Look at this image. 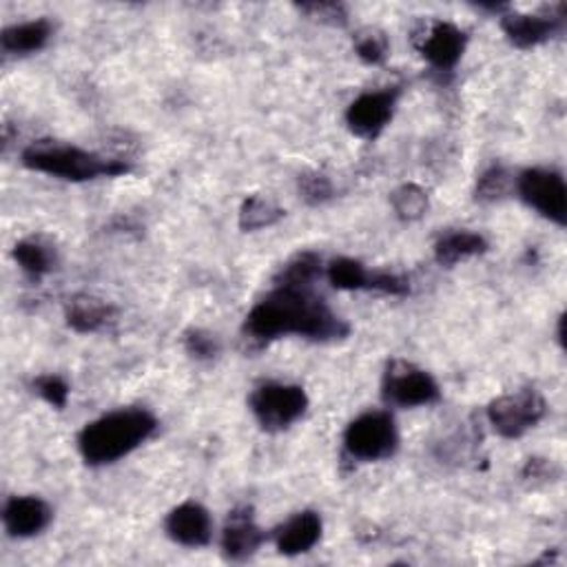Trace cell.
Here are the masks:
<instances>
[{
    "label": "cell",
    "instance_id": "2e32d148",
    "mask_svg": "<svg viewBox=\"0 0 567 567\" xmlns=\"http://www.w3.org/2000/svg\"><path fill=\"white\" fill-rule=\"evenodd\" d=\"M486 251H488L486 238L479 234H473V231L445 234L434 245V258L441 267H455V264L466 262Z\"/></svg>",
    "mask_w": 567,
    "mask_h": 567
},
{
    "label": "cell",
    "instance_id": "f546056e",
    "mask_svg": "<svg viewBox=\"0 0 567 567\" xmlns=\"http://www.w3.org/2000/svg\"><path fill=\"white\" fill-rule=\"evenodd\" d=\"M184 347L195 360H211L217 355V342L204 330H189L184 334Z\"/></svg>",
    "mask_w": 567,
    "mask_h": 567
},
{
    "label": "cell",
    "instance_id": "5bb4252c",
    "mask_svg": "<svg viewBox=\"0 0 567 567\" xmlns=\"http://www.w3.org/2000/svg\"><path fill=\"white\" fill-rule=\"evenodd\" d=\"M3 523L12 536H36L52 523V508L38 497H14L3 510Z\"/></svg>",
    "mask_w": 567,
    "mask_h": 567
},
{
    "label": "cell",
    "instance_id": "83f0119b",
    "mask_svg": "<svg viewBox=\"0 0 567 567\" xmlns=\"http://www.w3.org/2000/svg\"><path fill=\"white\" fill-rule=\"evenodd\" d=\"M299 10L308 14V19H315L326 25H347L349 21L344 5H337V3H306V5H299Z\"/></svg>",
    "mask_w": 567,
    "mask_h": 567
},
{
    "label": "cell",
    "instance_id": "7402d4cb",
    "mask_svg": "<svg viewBox=\"0 0 567 567\" xmlns=\"http://www.w3.org/2000/svg\"><path fill=\"white\" fill-rule=\"evenodd\" d=\"M328 280L339 291H362L368 284V271L358 260L339 258L330 262Z\"/></svg>",
    "mask_w": 567,
    "mask_h": 567
},
{
    "label": "cell",
    "instance_id": "d6986e66",
    "mask_svg": "<svg viewBox=\"0 0 567 567\" xmlns=\"http://www.w3.org/2000/svg\"><path fill=\"white\" fill-rule=\"evenodd\" d=\"M321 277V260L319 256L306 251L295 256L291 262H286L277 277L275 286L282 288H313L315 282Z\"/></svg>",
    "mask_w": 567,
    "mask_h": 567
},
{
    "label": "cell",
    "instance_id": "f1b7e54d",
    "mask_svg": "<svg viewBox=\"0 0 567 567\" xmlns=\"http://www.w3.org/2000/svg\"><path fill=\"white\" fill-rule=\"evenodd\" d=\"M368 291H379L386 295H406L410 291L408 280L397 275V273H388V271H375L368 273Z\"/></svg>",
    "mask_w": 567,
    "mask_h": 567
},
{
    "label": "cell",
    "instance_id": "d4e9b609",
    "mask_svg": "<svg viewBox=\"0 0 567 567\" xmlns=\"http://www.w3.org/2000/svg\"><path fill=\"white\" fill-rule=\"evenodd\" d=\"M358 56L366 63V65H382L388 56V41L382 32L377 30H366L358 36V45H355Z\"/></svg>",
    "mask_w": 567,
    "mask_h": 567
},
{
    "label": "cell",
    "instance_id": "9c48e42d",
    "mask_svg": "<svg viewBox=\"0 0 567 567\" xmlns=\"http://www.w3.org/2000/svg\"><path fill=\"white\" fill-rule=\"evenodd\" d=\"M397 98H399L397 89H379V91L362 93L347 111V123L351 132L364 140L377 138L393 121Z\"/></svg>",
    "mask_w": 567,
    "mask_h": 567
},
{
    "label": "cell",
    "instance_id": "4fadbf2b",
    "mask_svg": "<svg viewBox=\"0 0 567 567\" xmlns=\"http://www.w3.org/2000/svg\"><path fill=\"white\" fill-rule=\"evenodd\" d=\"M560 16L543 14H506L501 16V27L514 47L530 49L547 43L560 30Z\"/></svg>",
    "mask_w": 567,
    "mask_h": 567
},
{
    "label": "cell",
    "instance_id": "cb8c5ba5",
    "mask_svg": "<svg viewBox=\"0 0 567 567\" xmlns=\"http://www.w3.org/2000/svg\"><path fill=\"white\" fill-rule=\"evenodd\" d=\"M510 189H512V175L508 173L506 167L495 165L481 173V178L477 182V200L479 202H499V200L508 197Z\"/></svg>",
    "mask_w": 567,
    "mask_h": 567
},
{
    "label": "cell",
    "instance_id": "44dd1931",
    "mask_svg": "<svg viewBox=\"0 0 567 567\" xmlns=\"http://www.w3.org/2000/svg\"><path fill=\"white\" fill-rule=\"evenodd\" d=\"M282 217H284V211L275 202L262 195H251L240 208V226L245 231L267 229V226H273Z\"/></svg>",
    "mask_w": 567,
    "mask_h": 567
},
{
    "label": "cell",
    "instance_id": "e0dca14e",
    "mask_svg": "<svg viewBox=\"0 0 567 567\" xmlns=\"http://www.w3.org/2000/svg\"><path fill=\"white\" fill-rule=\"evenodd\" d=\"M52 38V25L49 21H30L21 25L5 27L3 36H0V45H3L5 54L14 56H27L41 52Z\"/></svg>",
    "mask_w": 567,
    "mask_h": 567
},
{
    "label": "cell",
    "instance_id": "3957f363",
    "mask_svg": "<svg viewBox=\"0 0 567 567\" xmlns=\"http://www.w3.org/2000/svg\"><path fill=\"white\" fill-rule=\"evenodd\" d=\"M23 165L32 171L47 173L69 182H84L93 178H116L132 171L127 162L104 160L73 145L36 143L23 151Z\"/></svg>",
    "mask_w": 567,
    "mask_h": 567
},
{
    "label": "cell",
    "instance_id": "277c9868",
    "mask_svg": "<svg viewBox=\"0 0 567 567\" xmlns=\"http://www.w3.org/2000/svg\"><path fill=\"white\" fill-rule=\"evenodd\" d=\"M399 447V432L390 412L373 410L358 417L344 432V450L355 462H382Z\"/></svg>",
    "mask_w": 567,
    "mask_h": 567
},
{
    "label": "cell",
    "instance_id": "6da1fadb",
    "mask_svg": "<svg viewBox=\"0 0 567 567\" xmlns=\"http://www.w3.org/2000/svg\"><path fill=\"white\" fill-rule=\"evenodd\" d=\"M247 332L256 342H271L284 334H299L315 342H334L349 334V324L339 319L313 288L275 286L247 317Z\"/></svg>",
    "mask_w": 567,
    "mask_h": 567
},
{
    "label": "cell",
    "instance_id": "8992f818",
    "mask_svg": "<svg viewBox=\"0 0 567 567\" xmlns=\"http://www.w3.org/2000/svg\"><path fill=\"white\" fill-rule=\"evenodd\" d=\"M384 401L397 408H419L439 401L441 390L430 373L408 364L404 360H395L388 364L382 386Z\"/></svg>",
    "mask_w": 567,
    "mask_h": 567
},
{
    "label": "cell",
    "instance_id": "7c38bea8",
    "mask_svg": "<svg viewBox=\"0 0 567 567\" xmlns=\"http://www.w3.org/2000/svg\"><path fill=\"white\" fill-rule=\"evenodd\" d=\"M466 41H468L466 34L457 25L434 23L430 32L423 36L421 52L432 67L441 71H450L462 60L466 52Z\"/></svg>",
    "mask_w": 567,
    "mask_h": 567
},
{
    "label": "cell",
    "instance_id": "484cf974",
    "mask_svg": "<svg viewBox=\"0 0 567 567\" xmlns=\"http://www.w3.org/2000/svg\"><path fill=\"white\" fill-rule=\"evenodd\" d=\"M299 193L304 202H308L310 206H317L330 200L332 184L324 173H304L299 175Z\"/></svg>",
    "mask_w": 567,
    "mask_h": 567
},
{
    "label": "cell",
    "instance_id": "7a4b0ae2",
    "mask_svg": "<svg viewBox=\"0 0 567 567\" xmlns=\"http://www.w3.org/2000/svg\"><path fill=\"white\" fill-rule=\"evenodd\" d=\"M158 428V419L145 408H123L91 421L78 436L80 455L89 466L116 464L132 455Z\"/></svg>",
    "mask_w": 567,
    "mask_h": 567
},
{
    "label": "cell",
    "instance_id": "4316f807",
    "mask_svg": "<svg viewBox=\"0 0 567 567\" xmlns=\"http://www.w3.org/2000/svg\"><path fill=\"white\" fill-rule=\"evenodd\" d=\"M34 388L49 406H54L58 410H63L67 406L69 386H67V382L63 377H58V375H41L34 382Z\"/></svg>",
    "mask_w": 567,
    "mask_h": 567
},
{
    "label": "cell",
    "instance_id": "9a60e30c",
    "mask_svg": "<svg viewBox=\"0 0 567 567\" xmlns=\"http://www.w3.org/2000/svg\"><path fill=\"white\" fill-rule=\"evenodd\" d=\"M321 538V519L317 512H299L275 530V545L284 556L310 552Z\"/></svg>",
    "mask_w": 567,
    "mask_h": 567
},
{
    "label": "cell",
    "instance_id": "5b68a950",
    "mask_svg": "<svg viewBox=\"0 0 567 567\" xmlns=\"http://www.w3.org/2000/svg\"><path fill=\"white\" fill-rule=\"evenodd\" d=\"M249 406L264 430L282 432L304 417L308 397L293 384H264L253 390Z\"/></svg>",
    "mask_w": 567,
    "mask_h": 567
},
{
    "label": "cell",
    "instance_id": "ffe728a7",
    "mask_svg": "<svg viewBox=\"0 0 567 567\" xmlns=\"http://www.w3.org/2000/svg\"><path fill=\"white\" fill-rule=\"evenodd\" d=\"M14 260L32 277L47 275L54 269V264H56L54 249H49L47 245H43L38 240H23V242H19L14 247Z\"/></svg>",
    "mask_w": 567,
    "mask_h": 567
},
{
    "label": "cell",
    "instance_id": "ba28073f",
    "mask_svg": "<svg viewBox=\"0 0 567 567\" xmlns=\"http://www.w3.org/2000/svg\"><path fill=\"white\" fill-rule=\"evenodd\" d=\"M521 200L543 217L565 224L567 219V189L560 173L552 169H525L517 178Z\"/></svg>",
    "mask_w": 567,
    "mask_h": 567
},
{
    "label": "cell",
    "instance_id": "603a6c76",
    "mask_svg": "<svg viewBox=\"0 0 567 567\" xmlns=\"http://www.w3.org/2000/svg\"><path fill=\"white\" fill-rule=\"evenodd\" d=\"M393 208L395 213L404 219V222H415L421 219L428 211V195L421 186L417 184H404L399 186L393 195H390Z\"/></svg>",
    "mask_w": 567,
    "mask_h": 567
},
{
    "label": "cell",
    "instance_id": "ac0fdd59",
    "mask_svg": "<svg viewBox=\"0 0 567 567\" xmlns=\"http://www.w3.org/2000/svg\"><path fill=\"white\" fill-rule=\"evenodd\" d=\"M113 319V308L95 297L78 295L67 306V324L76 332H98Z\"/></svg>",
    "mask_w": 567,
    "mask_h": 567
},
{
    "label": "cell",
    "instance_id": "8fae6325",
    "mask_svg": "<svg viewBox=\"0 0 567 567\" xmlns=\"http://www.w3.org/2000/svg\"><path fill=\"white\" fill-rule=\"evenodd\" d=\"M264 532L256 523L249 508H238L231 512L222 532V552L229 560H247L264 543Z\"/></svg>",
    "mask_w": 567,
    "mask_h": 567
},
{
    "label": "cell",
    "instance_id": "52a82bcc",
    "mask_svg": "<svg viewBox=\"0 0 567 567\" xmlns=\"http://www.w3.org/2000/svg\"><path fill=\"white\" fill-rule=\"evenodd\" d=\"M545 417V399L534 390H517L495 399L488 406L492 428L506 439H519Z\"/></svg>",
    "mask_w": 567,
    "mask_h": 567
},
{
    "label": "cell",
    "instance_id": "30bf717a",
    "mask_svg": "<svg viewBox=\"0 0 567 567\" xmlns=\"http://www.w3.org/2000/svg\"><path fill=\"white\" fill-rule=\"evenodd\" d=\"M167 536L184 547H204L213 536V523L206 508L186 501L173 508L165 521Z\"/></svg>",
    "mask_w": 567,
    "mask_h": 567
}]
</instances>
